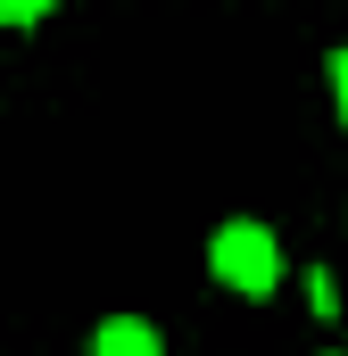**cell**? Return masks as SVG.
<instances>
[{
	"mask_svg": "<svg viewBox=\"0 0 348 356\" xmlns=\"http://www.w3.org/2000/svg\"><path fill=\"white\" fill-rule=\"evenodd\" d=\"M207 266H216V282H232L241 298H265V290L282 282V249H274L265 224H224L216 249H207Z\"/></svg>",
	"mask_w": 348,
	"mask_h": 356,
	"instance_id": "cell-1",
	"label": "cell"
},
{
	"mask_svg": "<svg viewBox=\"0 0 348 356\" xmlns=\"http://www.w3.org/2000/svg\"><path fill=\"white\" fill-rule=\"evenodd\" d=\"M91 356H166V348H158V332H150L141 315H108V323L91 332Z\"/></svg>",
	"mask_w": 348,
	"mask_h": 356,
	"instance_id": "cell-2",
	"label": "cell"
},
{
	"mask_svg": "<svg viewBox=\"0 0 348 356\" xmlns=\"http://www.w3.org/2000/svg\"><path fill=\"white\" fill-rule=\"evenodd\" d=\"M332 91H340V116H348V50H332Z\"/></svg>",
	"mask_w": 348,
	"mask_h": 356,
	"instance_id": "cell-4",
	"label": "cell"
},
{
	"mask_svg": "<svg viewBox=\"0 0 348 356\" xmlns=\"http://www.w3.org/2000/svg\"><path fill=\"white\" fill-rule=\"evenodd\" d=\"M42 17V0H0V25H33Z\"/></svg>",
	"mask_w": 348,
	"mask_h": 356,
	"instance_id": "cell-3",
	"label": "cell"
}]
</instances>
